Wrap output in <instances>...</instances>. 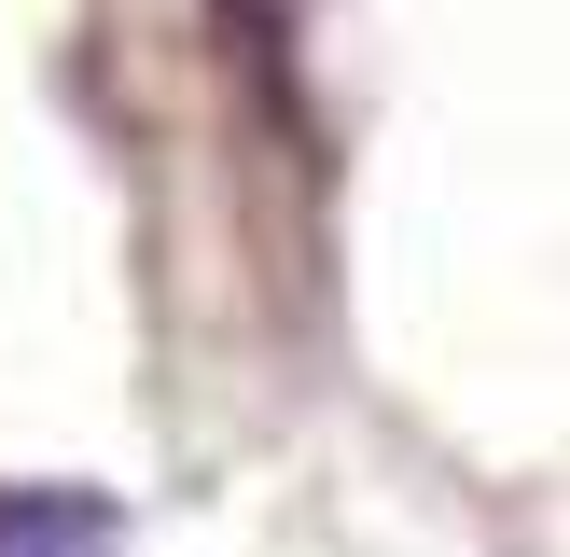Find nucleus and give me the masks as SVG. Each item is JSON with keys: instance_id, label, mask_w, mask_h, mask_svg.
Here are the masks:
<instances>
[{"instance_id": "nucleus-1", "label": "nucleus", "mask_w": 570, "mask_h": 557, "mask_svg": "<svg viewBox=\"0 0 570 557\" xmlns=\"http://www.w3.org/2000/svg\"><path fill=\"white\" fill-rule=\"evenodd\" d=\"M126 516L98 488H0V557H111Z\"/></svg>"}]
</instances>
